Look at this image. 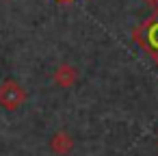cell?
<instances>
[{
    "label": "cell",
    "instance_id": "cell-2",
    "mask_svg": "<svg viewBox=\"0 0 158 156\" xmlns=\"http://www.w3.org/2000/svg\"><path fill=\"white\" fill-rule=\"evenodd\" d=\"M52 80H54L56 87L69 89V87H74L76 80H78V67L72 65V63H61V65H56V70H54V74H52Z\"/></svg>",
    "mask_w": 158,
    "mask_h": 156
},
{
    "label": "cell",
    "instance_id": "cell-3",
    "mask_svg": "<svg viewBox=\"0 0 158 156\" xmlns=\"http://www.w3.org/2000/svg\"><path fill=\"white\" fill-rule=\"evenodd\" d=\"M50 150H52L56 156H67V154L74 150V139H72V134L65 132V130L54 132L52 139H50Z\"/></svg>",
    "mask_w": 158,
    "mask_h": 156
},
{
    "label": "cell",
    "instance_id": "cell-4",
    "mask_svg": "<svg viewBox=\"0 0 158 156\" xmlns=\"http://www.w3.org/2000/svg\"><path fill=\"white\" fill-rule=\"evenodd\" d=\"M145 5H149V7H158V0H143Z\"/></svg>",
    "mask_w": 158,
    "mask_h": 156
},
{
    "label": "cell",
    "instance_id": "cell-5",
    "mask_svg": "<svg viewBox=\"0 0 158 156\" xmlns=\"http://www.w3.org/2000/svg\"><path fill=\"white\" fill-rule=\"evenodd\" d=\"M156 147H158V141H156Z\"/></svg>",
    "mask_w": 158,
    "mask_h": 156
},
{
    "label": "cell",
    "instance_id": "cell-1",
    "mask_svg": "<svg viewBox=\"0 0 158 156\" xmlns=\"http://www.w3.org/2000/svg\"><path fill=\"white\" fill-rule=\"evenodd\" d=\"M26 102V89L18 80H5L0 85V106L7 111H18Z\"/></svg>",
    "mask_w": 158,
    "mask_h": 156
}]
</instances>
